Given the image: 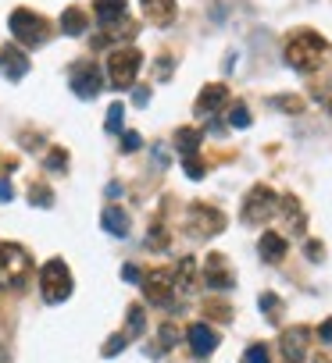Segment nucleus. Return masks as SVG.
<instances>
[{
  "label": "nucleus",
  "mask_w": 332,
  "mask_h": 363,
  "mask_svg": "<svg viewBox=\"0 0 332 363\" xmlns=\"http://www.w3.org/2000/svg\"><path fill=\"white\" fill-rule=\"evenodd\" d=\"M29 271H32L29 249L14 246V242H4V246H0V289H8V292L26 289Z\"/></svg>",
  "instance_id": "1"
},
{
  "label": "nucleus",
  "mask_w": 332,
  "mask_h": 363,
  "mask_svg": "<svg viewBox=\"0 0 332 363\" xmlns=\"http://www.w3.org/2000/svg\"><path fill=\"white\" fill-rule=\"evenodd\" d=\"M139 64H143V54L136 47H121V50H111L108 57V82L111 90H129L139 75Z\"/></svg>",
  "instance_id": "2"
},
{
  "label": "nucleus",
  "mask_w": 332,
  "mask_h": 363,
  "mask_svg": "<svg viewBox=\"0 0 332 363\" xmlns=\"http://www.w3.org/2000/svg\"><path fill=\"white\" fill-rule=\"evenodd\" d=\"M325 54V39L315 32H297L293 39L286 43V61L300 72H311L318 64V57Z\"/></svg>",
  "instance_id": "3"
},
{
  "label": "nucleus",
  "mask_w": 332,
  "mask_h": 363,
  "mask_svg": "<svg viewBox=\"0 0 332 363\" xmlns=\"http://www.w3.org/2000/svg\"><path fill=\"white\" fill-rule=\"evenodd\" d=\"M39 289H43L47 303H65L72 295V274H68L65 260H47L39 267Z\"/></svg>",
  "instance_id": "4"
},
{
  "label": "nucleus",
  "mask_w": 332,
  "mask_h": 363,
  "mask_svg": "<svg viewBox=\"0 0 332 363\" xmlns=\"http://www.w3.org/2000/svg\"><path fill=\"white\" fill-rule=\"evenodd\" d=\"M272 214H279V196L268 185H254L246 192V203H243V221L246 225H261L268 221Z\"/></svg>",
  "instance_id": "5"
},
{
  "label": "nucleus",
  "mask_w": 332,
  "mask_h": 363,
  "mask_svg": "<svg viewBox=\"0 0 332 363\" xmlns=\"http://www.w3.org/2000/svg\"><path fill=\"white\" fill-rule=\"evenodd\" d=\"M8 25H11L14 39L29 43V47H36V43H43V39H47V32H50V25H47V21L39 18L36 11H14Z\"/></svg>",
  "instance_id": "6"
},
{
  "label": "nucleus",
  "mask_w": 332,
  "mask_h": 363,
  "mask_svg": "<svg viewBox=\"0 0 332 363\" xmlns=\"http://www.w3.org/2000/svg\"><path fill=\"white\" fill-rule=\"evenodd\" d=\"M139 285H143V292H147L150 303H157V307H164V303H168V295L175 292L172 271H168V267H157V271H150V274H143Z\"/></svg>",
  "instance_id": "7"
},
{
  "label": "nucleus",
  "mask_w": 332,
  "mask_h": 363,
  "mask_svg": "<svg viewBox=\"0 0 332 363\" xmlns=\"http://www.w3.org/2000/svg\"><path fill=\"white\" fill-rule=\"evenodd\" d=\"M0 72H4L11 82L26 79V72H29V57H26V50H22V47H14V43L0 47Z\"/></svg>",
  "instance_id": "8"
},
{
  "label": "nucleus",
  "mask_w": 332,
  "mask_h": 363,
  "mask_svg": "<svg viewBox=\"0 0 332 363\" xmlns=\"http://www.w3.org/2000/svg\"><path fill=\"white\" fill-rule=\"evenodd\" d=\"M100 85H104V79H100V72L93 68V64H82V68L72 75V93L82 96V100H93L100 93Z\"/></svg>",
  "instance_id": "9"
},
{
  "label": "nucleus",
  "mask_w": 332,
  "mask_h": 363,
  "mask_svg": "<svg viewBox=\"0 0 332 363\" xmlns=\"http://www.w3.org/2000/svg\"><path fill=\"white\" fill-rule=\"evenodd\" d=\"M190 225H193L197 235H215V231L225 228V218H222L215 207H193L190 210Z\"/></svg>",
  "instance_id": "10"
},
{
  "label": "nucleus",
  "mask_w": 332,
  "mask_h": 363,
  "mask_svg": "<svg viewBox=\"0 0 332 363\" xmlns=\"http://www.w3.org/2000/svg\"><path fill=\"white\" fill-rule=\"evenodd\" d=\"M190 349L204 360L218 349V331L211 324H190Z\"/></svg>",
  "instance_id": "11"
},
{
  "label": "nucleus",
  "mask_w": 332,
  "mask_h": 363,
  "mask_svg": "<svg viewBox=\"0 0 332 363\" xmlns=\"http://www.w3.org/2000/svg\"><path fill=\"white\" fill-rule=\"evenodd\" d=\"M225 96H229V90H225L222 82L204 85V93H200V100H197V114H200V118H211L218 107L225 103Z\"/></svg>",
  "instance_id": "12"
},
{
  "label": "nucleus",
  "mask_w": 332,
  "mask_h": 363,
  "mask_svg": "<svg viewBox=\"0 0 332 363\" xmlns=\"http://www.w3.org/2000/svg\"><path fill=\"white\" fill-rule=\"evenodd\" d=\"M307 338H311L307 328H289V331H282V356H286L289 363H300V360H304Z\"/></svg>",
  "instance_id": "13"
},
{
  "label": "nucleus",
  "mask_w": 332,
  "mask_h": 363,
  "mask_svg": "<svg viewBox=\"0 0 332 363\" xmlns=\"http://www.w3.org/2000/svg\"><path fill=\"white\" fill-rule=\"evenodd\" d=\"M204 282H207V289H233V274L225 271V260L215 253L211 260H207V267H204Z\"/></svg>",
  "instance_id": "14"
},
{
  "label": "nucleus",
  "mask_w": 332,
  "mask_h": 363,
  "mask_svg": "<svg viewBox=\"0 0 332 363\" xmlns=\"http://www.w3.org/2000/svg\"><path fill=\"white\" fill-rule=\"evenodd\" d=\"M257 253H261V260L279 264L282 256H286V239H282L279 231H264V235H261V242H257Z\"/></svg>",
  "instance_id": "15"
},
{
  "label": "nucleus",
  "mask_w": 332,
  "mask_h": 363,
  "mask_svg": "<svg viewBox=\"0 0 332 363\" xmlns=\"http://www.w3.org/2000/svg\"><path fill=\"white\" fill-rule=\"evenodd\" d=\"M100 225H104V231H111L115 239H126V235H129V214L121 207H111V210H104Z\"/></svg>",
  "instance_id": "16"
},
{
  "label": "nucleus",
  "mask_w": 332,
  "mask_h": 363,
  "mask_svg": "<svg viewBox=\"0 0 332 363\" xmlns=\"http://www.w3.org/2000/svg\"><path fill=\"white\" fill-rule=\"evenodd\" d=\"M143 11L154 25H168L175 18V0H143Z\"/></svg>",
  "instance_id": "17"
},
{
  "label": "nucleus",
  "mask_w": 332,
  "mask_h": 363,
  "mask_svg": "<svg viewBox=\"0 0 332 363\" xmlns=\"http://www.w3.org/2000/svg\"><path fill=\"white\" fill-rule=\"evenodd\" d=\"M97 18L100 25H115L126 18V0H97Z\"/></svg>",
  "instance_id": "18"
},
{
  "label": "nucleus",
  "mask_w": 332,
  "mask_h": 363,
  "mask_svg": "<svg viewBox=\"0 0 332 363\" xmlns=\"http://www.w3.org/2000/svg\"><path fill=\"white\" fill-rule=\"evenodd\" d=\"M200 136H204L200 128H179V132H175V149L182 157H193L197 146H200Z\"/></svg>",
  "instance_id": "19"
},
{
  "label": "nucleus",
  "mask_w": 332,
  "mask_h": 363,
  "mask_svg": "<svg viewBox=\"0 0 332 363\" xmlns=\"http://www.w3.org/2000/svg\"><path fill=\"white\" fill-rule=\"evenodd\" d=\"M61 32L65 36H82L86 32V14H82V8H68L65 14H61Z\"/></svg>",
  "instance_id": "20"
},
{
  "label": "nucleus",
  "mask_w": 332,
  "mask_h": 363,
  "mask_svg": "<svg viewBox=\"0 0 332 363\" xmlns=\"http://www.w3.org/2000/svg\"><path fill=\"white\" fill-rule=\"evenodd\" d=\"M143 328H147V317H143V310H139V307H129V331H126V338L143 335Z\"/></svg>",
  "instance_id": "21"
},
{
  "label": "nucleus",
  "mask_w": 332,
  "mask_h": 363,
  "mask_svg": "<svg viewBox=\"0 0 332 363\" xmlns=\"http://www.w3.org/2000/svg\"><path fill=\"white\" fill-rule=\"evenodd\" d=\"M229 125L233 128H246V125H251V111H246V103H236L229 111Z\"/></svg>",
  "instance_id": "22"
},
{
  "label": "nucleus",
  "mask_w": 332,
  "mask_h": 363,
  "mask_svg": "<svg viewBox=\"0 0 332 363\" xmlns=\"http://www.w3.org/2000/svg\"><path fill=\"white\" fill-rule=\"evenodd\" d=\"M243 363H272V353H268V346H251L246 349V356H243Z\"/></svg>",
  "instance_id": "23"
},
{
  "label": "nucleus",
  "mask_w": 332,
  "mask_h": 363,
  "mask_svg": "<svg viewBox=\"0 0 332 363\" xmlns=\"http://www.w3.org/2000/svg\"><path fill=\"white\" fill-rule=\"evenodd\" d=\"M121 114H126V107L111 103V111H108V132H121Z\"/></svg>",
  "instance_id": "24"
},
{
  "label": "nucleus",
  "mask_w": 332,
  "mask_h": 363,
  "mask_svg": "<svg viewBox=\"0 0 332 363\" xmlns=\"http://www.w3.org/2000/svg\"><path fill=\"white\" fill-rule=\"evenodd\" d=\"M126 335H111L108 342H104V356H118V349H126Z\"/></svg>",
  "instance_id": "25"
},
{
  "label": "nucleus",
  "mask_w": 332,
  "mask_h": 363,
  "mask_svg": "<svg viewBox=\"0 0 332 363\" xmlns=\"http://www.w3.org/2000/svg\"><path fill=\"white\" fill-rule=\"evenodd\" d=\"M47 167H50V171H65V167H68V157H65V149H50V157H47Z\"/></svg>",
  "instance_id": "26"
},
{
  "label": "nucleus",
  "mask_w": 332,
  "mask_h": 363,
  "mask_svg": "<svg viewBox=\"0 0 332 363\" xmlns=\"http://www.w3.org/2000/svg\"><path fill=\"white\" fill-rule=\"evenodd\" d=\"M121 149H126V154H136V149H143L139 132H126V136H121Z\"/></svg>",
  "instance_id": "27"
},
{
  "label": "nucleus",
  "mask_w": 332,
  "mask_h": 363,
  "mask_svg": "<svg viewBox=\"0 0 332 363\" xmlns=\"http://www.w3.org/2000/svg\"><path fill=\"white\" fill-rule=\"evenodd\" d=\"M182 167H186V175L190 178H204V164L197 157H182Z\"/></svg>",
  "instance_id": "28"
},
{
  "label": "nucleus",
  "mask_w": 332,
  "mask_h": 363,
  "mask_svg": "<svg viewBox=\"0 0 332 363\" xmlns=\"http://www.w3.org/2000/svg\"><path fill=\"white\" fill-rule=\"evenodd\" d=\"M29 200H32L36 207H50V203H54V196H50V192H47L43 185H36V189H32V196H29Z\"/></svg>",
  "instance_id": "29"
},
{
  "label": "nucleus",
  "mask_w": 332,
  "mask_h": 363,
  "mask_svg": "<svg viewBox=\"0 0 332 363\" xmlns=\"http://www.w3.org/2000/svg\"><path fill=\"white\" fill-rule=\"evenodd\" d=\"M150 249H164V246H168V239H164V228L161 225H154L150 228V242H147Z\"/></svg>",
  "instance_id": "30"
},
{
  "label": "nucleus",
  "mask_w": 332,
  "mask_h": 363,
  "mask_svg": "<svg viewBox=\"0 0 332 363\" xmlns=\"http://www.w3.org/2000/svg\"><path fill=\"white\" fill-rule=\"evenodd\" d=\"M121 278H126L129 285H136V282H143V271L136 264H126V267H121Z\"/></svg>",
  "instance_id": "31"
},
{
  "label": "nucleus",
  "mask_w": 332,
  "mask_h": 363,
  "mask_svg": "<svg viewBox=\"0 0 332 363\" xmlns=\"http://www.w3.org/2000/svg\"><path fill=\"white\" fill-rule=\"evenodd\" d=\"M161 342H164V346H168V349H172V346H175V342H179V331H175L172 324H164V328H161Z\"/></svg>",
  "instance_id": "32"
},
{
  "label": "nucleus",
  "mask_w": 332,
  "mask_h": 363,
  "mask_svg": "<svg viewBox=\"0 0 332 363\" xmlns=\"http://www.w3.org/2000/svg\"><path fill=\"white\" fill-rule=\"evenodd\" d=\"M133 103H136V107H147V103H150V90H147V85H139V90L133 93Z\"/></svg>",
  "instance_id": "33"
},
{
  "label": "nucleus",
  "mask_w": 332,
  "mask_h": 363,
  "mask_svg": "<svg viewBox=\"0 0 332 363\" xmlns=\"http://www.w3.org/2000/svg\"><path fill=\"white\" fill-rule=\"evenodd\" d=\"M275 307H279V299H275L272 292H264V295H261V310H264V313H275Z\"/></svg>",
  "instance_id": "34"
},
{
  "label": "nucleus",
  "mask_w": 332,
  "mask_h": 363,
  "mask_svg": "<svg viewBox=\"0 0 332 363\" xmlns=\"http://www.w3.org/2000/svg\"><path fill=\"white\" fill-rule=\"evenodd\" d=\"M318 338L325 342V346H332V317H329V320H322V328H318Z\"/></svg>",
  "instance_id": "35"
},
{
  "label": "nucleus",
  "mask_w": 332,
  "mask_h": 363,
  "mask_svg": "<svg viewBox=\"0 0 332 363\" xmlns=\"http://www.w3.org/2000/svg\"><path fill=\"white\" fill-rule=\"evenodd\" d=\"M279 107H282V111H293V114H297V111H304V100H289V96H286V100H279Z\"/></svg>",
  "instance_id": "36"
},
{
  "label": "nucleus",
  "mask_w": 332,
  "mask_h": 363,
  "mask_svg": "<svg viewBox=\"0 0 332 363\" xmlns=\"http://www.w3.org/2000/svg\"><path fill=\"white\" fill-rule=\"evenodd\" d=\"M304 249H307V256H311V260H322V256H325V249H322V242H307Z\"/></svg>",
  "instance_id": "37"
},
{
  "label": "nucleus",
  "mask_w": 332,
  "mask_h": 363,
  "mask_svg": "<svg viewBox=\"0 0 332 363\" xmlns=\"http://www.w3.org/2000/svg\"><path fill=\"white\" fill-rule=\"evenodd\" d=\"M154 164H157V167H164V164H168V154H164V143H157V146H154Z\"/></svg>",
  "instance_id": "38"
},
{
  "label": "nucleus",
  "mask_w": 332,
  "mask_h": 363,
  "mask_svg": "<svg viewBox=\"0 0 332 363\" xmlns=\"http://www.w3.org/2000/svg\"><path fill=\"white\" fill-rule=\"evenodd\" d=\"M168 75H172V61L161 57V61H157V79H168Z\"/></svg>",
  "instance_id": "39"
},
{
  "label": "nucleus",
  "mask_w": 332,
  "mask_h": 363,
  "mask_svg": "<svg viewBox=\"0 0 332 363\" xmlns=\"http://www.w3.org/2000/svg\"><path fill=\"white\" fill-rule=\"evenodd\" d=\"M8 200H14V189L11 182H0V203H8Z\"/></svg>",
  "instance_id": "40"
},
{
  "label": "nucleus",
  "mask_w": 332,
  "mask_h": 363,
  "mask_svg": "<svg viewBox=\"0 0 332 363\" xmlns=\"http://www.w3.org/2000/svg\"><path fill=\"white\" fill-rule=\"evenodd\" d=\"M108 196H111V200H118V196H121V185H118V182H111V185H108Z\"/></svg>",
  "instance_id": "41"
},
{
  "label": "nucleus",
  "mask_w": 332,
  "mask_h": 363,
  "mask_svg": "<svg viewBox=\"0 0 332 363\" xmlns=\"http://www.w3.org/2000/svg\"><path fill=\"white\" fill-rule=\"evenodd\" d=\"M0 363H8V356H0Z\"/></svg>",
  "instance_id": "42"
}]
</instances>
